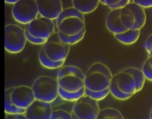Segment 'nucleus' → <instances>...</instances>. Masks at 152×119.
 I'll return each instance as SVG.
<instances>
[{"label": "nucleus", "instance_id": "1", "mask_svg": "<svg viewBox=\"0 0 152 119\" xmlns=\"http://www.w3.org/2000/svg\"><path fill=\"white\" fill-rule=\"evenodd\" d=\"M146 19L144 8L130 2L122 8L111 10L106 17V26L119 42L131 45L139 38Z\"/></svg>", "mask_w": 152, "mask_h": 119}, {"label": "nucleus", "instance_id": "2", "mask_svg": "<svg viewBox=\"0 0 152 119\" xmlns=\"http://www.w3.org/2000/svg\"><path fill=\"white\" fill-rule=\"evenodd\" d=\"M109 67L102 62L93 63L84 73L85 94L97 101L104 99L110 93L112 78Z\"/></svg>", "mask_w": 152, "mask_h": 119}, {"label": "nucleus", "instance_id": "3", "mask_svg": "<svg viewBox=\"0 0 152 119\" xmlns=\"http://www.w3.org/2000/svg\"><path fill=\"white\" fill-rule=\"evenodd\" d=\"M58 88L68 94H77L85 91L84 73L77 66H62L57 73Z\"/></svg>", "mask_w": 152, "mask_h": 119}, {"label": "nucleus", "instance_id": "4", "mask_svg": "<svg viewBox=\"0 0 152 119\" xmlns=\"http://www.w3.org/2000/svg\"><path fill=\"white\" fill-rule=\"evenodd\" d=\"M55 20L58 32L64 35L75 36L86 30L84 14L74 7L63 9Z\"/></svg>", "mask_w": 152, "mask_h": 119}, {"label": "nucleus", "instance_id": "5", "mask_svg": "<svg viewBox=\"0 0 152 119\" xmlns=\"http://www.w3.org/2000/svg\"><path fill=\"white\" fill-rule=\"evenodd\" d=\"M31 89L36 99L50 104L59 96L57 79L50 76L43 75L36 78Z\"/></svg>", "mask_w": 152, "mask_h": 119}, {"label": "nucleus", "instance_id": "6", "mask_svg": "<svg viewBox=\"0 0 152 119\" xmlns=\"http://www.w3.org/2000/svg\"><path fill=\"white\" fill-rule=\"evenodd\" d=\"M27 43L25 30L15 24H8L4 27V48L8 52L16 54L21 52Z\"/></svg>", "mask_w": 152, "mask_h": 119}, {"label": "nucleus", "instance_id": "7", "mask_svg": "<svg viewBox=\"0 0 152 119\" xmlns=\"http://www.w3.org/2000/svg\"><path fill=\"white\" fill-rule=\"evenodd\" d=\"M12 15L18 22L27 25L39 15L36 0H18L13 4Z\"/></svg>", "mask_w": 152, "mask_h": 119}, {"label": "nucleus", "instance_id": "8", "mask_svg": "<svg viewBox=\"0 0 152 119\" xmlns=\"http://www.w3.org/2000/svg\"><path fill=\"white\" fill-rule=\"evenodd\" d=\"M42 47L48 57L54 61H65L70 50V45L61 40L58 31L48 38Z\"/></svg>", "mask_w": 152, "mask_h": 119}, {"label": "nucleus", "instance_id": "9", "mask_svg": "<svg viewBox=\"0 0 152 119\" xmlns=\"http://www.w3.org/2000/svg\"><path fill=\"white\" fill-rule=\"evenodd\" d=\"M100 110L98 101L85 94L74 102L71 113L79 119H96Z\"/></svg>", "mask_w": 152, "mask_h": 119}, {"label": "nucleus", "instance_id": "10", "mask_svg": "<svg viewBox=\"0 0 152 119\" xmlns=\"http://www.w3.org/2000/svg\"><path fill=\"white\" fill-rule=\"evenodd\" d=\"M25 28L31 35L48 40L55 31V24L52 20L38 15Z\"/></svg>", "mask_w": 152, "mask_h": 119}, {"label": "nucleus", "instance_id": "11", "mask_svg": "<svg viewBox=\"0 0 152 119\" xmlns=\"http://www.w3.org/2000/svg\"><path fill=\"white\" fill-rule=\"evenodd\" d=\"M119 90L125 94L137 93V82L132 73L125 69L112 76Z\"/></svg>", "mask_w": 152, "mask_h": 119}, {"label": "nucleus", "instance_id": "12", "mask_svg": "<svg viewBox=\"0 0 152 119\" xmlns=\"http://www.w3.org/2000/svg\"><path fill=\"white\" fill-rule=\"evenodd\" d=\"M10 97L14 105L23 109H26L36 99L31 87L27 85L12 87Z\"/></svg>", "mask_w": 152, "mask_h": 119}, {"label": "nucleus", "instance_id": "13", "mask_svg": "<svg viewBox=\"0 0 152 119\" xmlns=\"http://www.w3.org/2000/svg\"><path fill=\"white\" fill-rule=\"evenodd\" d=\"M51 104L35 99L26 109L27 119H50L53 112Z\"/></svg>", "mask_w": 152, "mask_h": 119}, {"label": "nucleus", "instance_id": "14", "mask_svg": "<svg viewBox=\"0 0 152 119\" xmlns=\"http://www.w3.org/2000/svg\"><path fill=\"white\" fill-rule=\"evenodd\" d=\"M39 15L55 20L63 10L62 0H36Z\"/></svg>", "mask_w": 152, "mask_h": 119}, {"label": "nucleus", "instance_id": "15", "mask_svg": "<svg viewBox=\"0 0 152 119\" xmlns=\"http://www.w3.org/2000/svg\"><path fill=\"white\" fill-rule=\"evenodd\" d=\"M73 7L83 14L93 12L98 7L99 0H72Z\"/></svg>", "mask_w": 152, "mask_h": 119}, {"label": "nucleus", "instance_id": "16", "mask_svg": "<svg viewBox=\"0 0 152 119\" xmlns=\"http://www.w3.org/2000/svg\"><path fill=\"white\" fill-rule=\"evenodd\" d=\"M12 88H7L4 92V111L7 114H24L26 109L17 107L11 99V91Z\"/></svg>", "mask_w": 152, "mask_h": 119}, {"label": "nucleus", "instance_id": "17", "mask_svg": "<svg viewBox=\"0 0 152 119\" xmlns=\"http://www.w3.org/2000/svg\"><path fill=\"white\" fill-rule=\"evenodd\" d=\"M39 61L41 65L49 69H56L61 68L65 61H54L51 60L46 54L43 48L42 47L39 50L38 55Z\"/></svg>", "mask_w": 152, "mask_h": 119}, {"label": "nucleus", "instance_id": "18", "mask_svg": "<svg viewBox=\"0 0 152 119\" xmlns=\"http://www.w3.org/2000/svg\"><path fill=\"white\" fill-rule=\"evenodd\" d=\"M96 119H125L122 114L117 109L107 107L100 110Z\"/></svg>", "mask_w": 152, "mask_h": 119}, {"label": "nucleus", "instance_id": "19", "mask_svg": "<svg viewBox=\"0 0 152 119\" xmlns=\"http://www.w3.org/2000/svg\"><path fill=\"white\" fill-rule=\"evenodd\" d=\"M58 33L59 38L64 43L71 46V45H74V44H77V43L80 41L82 39H83V38L85 36L86 30L83 31L82 32H81L80 33H79L77 35L71 36L64 35L59 32H58Z\"/></svg>", "mask_w": 152, "mask_h": 119}, {"label": "nucleus", "instance_id": "20", "mask_svg": "<svg viewBox=\"0 0 152 119\" xmlns=\"http://www.w3.org/2000/svg\"><path fill=\"white\" fill-rule=\"evenodd\" d=\"M126 69L130 72L131 73H132L137 81V88H138V91H140L145 83V78L141 71V69L135 67H126Z\"/></svg>", "mask_w": 152, "mask_h": 119}, {"label": "nucleus", "instance_id": "21", "mask_svg": "<svg viewBox=\"0 0 152 119\" xmlns=\"http://www.w3.org/2000/svg\"><path fill=\"white\" fill-rule=\"evenodd\" d=\"M110 93L113 97L119 100H126L130 98L132 95L125 94L121 92L118 88L114 79L112 78L110 85Z\"/></svg>", "mask_w": 152, "mask_h": 119}, {"label": "nucleus", "instance_id": "22", "mask_svg": "<svg viewBox=\"0 0 152 119\" xmlns=\"http://www.w3.org/2000/svg\"><path fill=\"white\" fill-rule=\"evenodd\" d=\"M131 0H102V4L107 6L112 9L122 8L126 6Z\"/></svg>", "mask_w": 152, "mask_h": 119}, {"label": "nucleus", "instance_id": "23", "mask_svg": "<svg viewBox=\"0 0 152 119\" xmlns=\"http://www.w3.org/2000/svg\"><path fill=\"white\" fill-rule=\"evenodd\" d=\"M50 119H72L71 114L63 110L53 111Z\"/></svg>", "mask_w": 152, "mask_h": 119}, {"label": "nucleus", "instance_id": "24", "mask_svg": "<svg viewBox=\"0 0 152 119\" xmlns=\"http://www.w3.org/2000/svg\"><path fill=\"white\" fill-rule=\"evenodd\" d=\"M24 30H25V34H26V37L27 41H28V42H30L31 44H36V45H43L47 40L41 38L39 37H37L31 35L25 28H24Z\"/></svg>", "mask_w": 152, "mask_h": 119}, {"label": "nucleus", "instance_id": "25", "mask_svg": "<svg viewBox=\"0 0 152 119\" xmlns=\"http://www.w3.org/2000/svg\"><path fill=\"white\" fill-rule=\"evenodd\" d=\"M141 71L146 79L152 81V68L150 67L147 59L145 60L142 66Z\"/></svg>", "mask_w": 152, "mask_h": 119}, {"label": "nucleus", "instance_id": "26", "mask_svg": "<svg viewBox=\"0 0 152 119\" xmlns=\"http://www.w3.org/2000/svg\"><path fill=\"white\" fill-rule=\"evenodd\" d=\"M144 47L148 53V57H152V34L146 39L144 44Z\"/></svg>", "mask_w": 152, "mask_h": 119}, {"label": "nucleus", "instance_id": "27", "mask_svg": "<svg viewBox=\"0 0 152 119\" xmlns=\"http://www.w3.org/2000/svg\"><path fill=\"white\" fill-rule=\"evenodd\" d=\"M132 2L140 5L143 8L152 7V0H132Z\"/></svg>", "mask_w": 152, "mask_h": 119}, {"label": "nucleus", "instance_id": "28", "mask_svg": "<svg viewBox=\"0 0 152 119\" xmlns=\"http://www.w3.org/2000/svg\"><path fill=\"white\" fill-rule=\"evenodd\" d=\"M5 119H27V118L24 114H6Z\"/></svg>", "mask_w": 152, "mask_h": 119}, {"label": "nucleus", "instance_id": "29", "mask_svg": "<svg viewBox=\"0 0 152 119\" xmlns=\"http://www.w3.org/2000/svg\"><path fill=\"white\" fill-rule=\"evenodd\" d=\"M5 2L7 4H14V3H15L17 1H18V0H4Z\"/></svg>", "mask_w": 152, "mask_h": 119}, {"label": "nucleus", "instance_id": "30", "mask_svg": "<svg viewBox=\"0 0 152 119\" xmlns=\"http://www.w3.org/2000/svg\"><path fill=\"white\" fill-rule=\"evenodd\" d=\"M147 60L148 61V63H149V65H150V67L152 68V57H148Z\"/></svg>", "mask_w": 152, "mask_h": 119}, {"label": "nucleus", "instance_id": "31", "mask_svg": "<svg viewBox=\"0 0 152 119\" xmlns=\"http://www.w3.org/2000/svg\"><path fill=\"white\" fill-rule=\"evenodd\" d=\"M71 115L72 119H79V118H78L74 114H73L71 113Z\"/></svg>", "mask_w": 152, "mask_h": 119}, {"label": "nucleus", "instance_id": "32", "mask_svg": "<svg viewBox=\"0 0 152 119\" xmlns=\"http://www.w3.org/2000/svg\"><path fill=\"white\" fill-rule=\"evenodd\" d=\"M149 118L150 119H152V107H151V109L150 110V115H149Z\"/></svg>", "mask_w": 152, "mask_h": 119}, {"label": "nucleus", "instance_id": "33", "mask_svg": "<svg viewBox=\"0 0 152 119\" xmlns=\"http://www.w3.org/2000/svg\"><path fill=\"white\" fill-rule=\"evenodd\" d=\"M99 2H100V3H102V0H99Z\"/></svg>", "mask_w": 152, "mask_h": 119}]
</instances>
